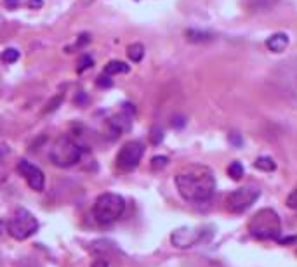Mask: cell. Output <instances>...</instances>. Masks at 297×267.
<instances>
[{"label": "cell", "mask_w": 297, "mask_h": 267, "mask_svg": "<svg viewBox=\"0 0 297 267\" xmlns=\"http://www.w3.org/2000/svg\"><path fill=\"white\" fill-rule=\"evenodd\" d=\"M176 188L190 203L209 201L215 189L214 173L205 165H190L176 173Z\"/></svg>", "instance_id": "obj_1"}, {"label": "cell", "mask_w": 297, "mask_h": 267, "mask_svg": "<svg viewBox=\"0 0 297 267\" xmlns=\"http://www.w3.org/2000/svg\"><path fill=\"white\" fill-rule=\"evenodd\" d=\"M249 232L252 238L261 241L278 240L282 232V222L278 214L273 209H261L249 220Z\"/></svg>", "instance_id": "obj_2"}, {"label": "cell", "mask_w": 297, "mask_h": 267, "mask_svg": "<svg viewBox=\"0 0 297 267\" xmlns=\"http://www.w3.org/2000/svg\"><path fill=\"white\" fill-rule=\"evenodd\" d=\"M125 212V200L120 194L115 193H103L96 198L94 206H92V215H94L96 222L101 226H110V224L117 222Z\"/></svg>", "instance_id": "obj_3"}, {"label": "cell", "mask_w": 297, "mask_h": 267, "mask_svg": "<svg viewBox=\"0 0 297 267\" xmlns=\"http://www.w3.org/2000/svg\"><path fill=\"white\" fill-rule=\"evenodd\" d=\"M80 158H82V147L70 137H59L49 150L50 163L59 168L75 167Z\"/></svg>", "instance_id": "obj_4"}, {"label": "cell", "mask_w": 297, "mask_h": 267, "mask_svg": "<svg viewBox=\"0 0 297 267\" xmlns=\"http://www.w3.org/2000/svg\"><path fill=\"white\" fill-rule=\"evenodd\" d=\"M39 229V220L33 217V214H30L28 210L19 209L12 215V219L7 224V231L9 236L18 241L28 240L30 236H33Z\"/></svg>", "instance_id": "obj_5"}, {"label": "cell", "mask_w": 297, "mask_h": 267, "mask_svg": "<svg viewBox=\"0 0 297 267\" xmlns=\"http://www.w3.org/2000/svg\"><path fill=\"white\" fill-rule=\"evenodd\" d=\"M261 196V189L256 186H244V188L235 189L226 196V209L231 214H244L247 212L257 198Z\"/></svg>", "instance_id": "obj_6"}, {"label": "cell", "mask_w": 297, "mask_h": 267, "mask_svg": "<svg viewBox=\"0 0 297 267\" xmlns=\"http://www.w3.org/2000/svg\"><path fill=\"white\" fill-rule=\"evenodd\" d=\"M144 155V144L141 141H129L125 142L124 146L120 147V151H118L117 155V167L120 168V170H134L136 167L139 165Z\"/></svg>", "instance_id": "obj_7"}, {"label": "cell", "mask_w": 297, "mask_h": 267, "mask_svg": "<svg viewBox=\"0 0 297 267\" xmlns=\"http://www.w3.org/2000/svg\"><path fill=\"white\" fill-rule=\"evenodd\" d=\"M171 241L176 248H192L203 241V231L202 229H192V227H179L171 234Z\"/></svg>", "instance_id": "obj_8"}, {"label": "cell", "mask_w": 297, "mask_h": 267, "mask_svg": "<svg viewBox=\"0 0 297 267\" xmlns=\"http://www.w3.org/2000/svg\"><path fill=\"white\" fill-rule=\"evenodd\" d=\"M18 172L24 181L28 182V186L33 191H44L45 188V175L37 165L26 162V160H21L18 163Z\"/></svg>", "instance_id": "obj_9"}, {"label": "cell", "mask_w": 297, "mask_h": 267, "mask_svg": "<svg viewBox=\"0 0 297 267\" xmlns=\"http://www.w3.org/2000/svg\"><path fill=\"white\" fill-rule=\"evenodd\" d=\"M280 4V0H244V7L249 12H269Z\"/></svg>", "instance_id": "obj_10"}, {"label": "cell", "mask_w": 297, "mask_h": 267, "mask_svg": "<svg viewBox=\"0 0 297 267\" xmlns=\"http://www.w3.org/2000/svg\"><path fill=\"white\" fill-rule=\"evenodd\" d=\"M288 42L290 40H288L287 33H275V35H271L268 40H266V47H268L271 52L280 54L288 47Z\"/></svg>", "instance_id": "obj_11"}, {"label": "cell", "mask_w": 297, "mask_h": 267, "mask_svg": "<svg viewBox=\"0 0 297 267\" xmlns=\"http://www.w3.org/2000/svg\"><path fill=\"white\" fill-rule=\"evenodd\" d=\"M129 71H130V66L124 61H110L108 65L104 66V73L110 76L118 75V73H129Z\"/></svg>", "instance_id": "obj_12"}, {"label": "cell", "mask_w": 297, "mask_h": 267, "mask_svg": "<svg viewBox=\"0 0 297 267\" xmlns=\"http://www.w3.org/2000/svg\"><path fill=\"white\" fill-rule=\"evenodd\" d=\"M186 38H188L190 42H195V44H200V42L212 40L214 35L207 32H200V29H188V32H186Z\"/></svg>", "instance_id": "obj_13"}, {"label": "cell", "mask_w": 297, "mask_h": 267, "mask_svg": "<svg viewBox=\"0 0 297 267\" xmlns=\"http://www.w3.org/2000/svg\"><path fill=\"white\" fill-rule=\"evenodd\" d=\"M127 56L132 63H139L143 61L144 57V45L139 44V42H136V44H130L129 49H127Z\"/></svg>", "instance_id": "obj_14"}, {"label": "cell", "mask_w": 297, "mask_h": 267, "mask_svg": "<svg viewBox=\"0 0 297 267\" xmlns=\"http://www.w3.org/2000/svg\"><path fill=\"white\" fill-rule=\"evenodd\" d=\"M254 167L262 172H273L277 168V163H275V160L271 156H261V158H257L254 162Z\"/></svg>", "instance_id": "obj_15"}, {"label": "cell", "mask_w": 297, "mask_h": 267, "mask_svg": "<svg viewBox=\"0 0 297 267\" xmlns=\"http://www.w3.org/2000/svg\"><path fill=\"white\" fill-rule=\"evenodd\" d=\"M228 175H230L233 181H240L241 177H244V165L240 162L230 163V167H228Z\"/></svg>", "instance_id": "obj_16"}, {"label": "cell", "mask_w": 297, "mask_h": 267, "mask_svg": "<svg viewBox=\"0 0 297 267\" xmlns=\"http://www.w3.org/2000/svg\"><path fill=\"white\" fill-rule=\"evenodd\" d=\"M0 59H2L4 63H7V65H14V63L19 59V50L14 49V47L6 49L2 52V56H0Z\"/></svg>", "instance_id": "obj_17"}, {"label": "cell", "mask_w": 297, "mask_h": 267, "mask_svg": "<svg viewBox=\"0 0 297 267\" xmlns=\"http://www.w3.org/2000/svg\"><path fill=\"white\" fill-rule=\"evenodd\" d=\"M167 163H169V158H167V156H155V158L151 160V168L158 170V168L167 167Z\"/></svg>", "instance_id": "obj_18"}, {"label": "cell", "mask_w": 297, "mask_h": 267, "mask_svg": "<svg viewBox=\"0 0 297 267\" xmlns=\"http://www.w3.org/2000/svg\"><path fill=\"white\" fill-rule=\"evenodd\" d=\"M150 141L153 144H160L164 141V130L158 129V127H155V129H151V135H150Z\"/></svg>", "instance_id": "obj_19"}, {"label": "cell", "mask_w": 297, "mask_h": 267, "mask_svg": "<svg viewBox=\"0 0 297 267\" xmlns=\"http://www.w3.org/2000/svg\"><path fill=\"white\" fill-rule=\"evenodd\" d=\"M92 65H94V61H92V57L91 56H84L82 59H80V63H78V73H82L84 70H89Z\"/></svg>", "instance_id": "obj_20"}, {"label": "cell", "mask_w": 297, "mask_h": 267, "mask_svg": "<svg viewBox=\"0 0 297 267\" xmlns=\"http://www.w3.org/2000/svg\"><path fill=\"white\" fill-rule=\"evenodd\" d=\"M97 85L99 87H112L113 85V80H112V76L110 75H106V73H103L97 78Z\"/></svg>", "instance_id": "obj_21"}, {"label": "cell", "mask_w": 297, "mask_h": 267, "mask_svg": "<svg viewBox=\"0 0 297 267\" xmlns=\"http://www.w3.org/2000/svg\"><path fill=\"white\" fill-rule=\"evenodd\" d=\"M287 206H288V209H292V210H297V189H294L290 194H288Z\"/></svg>", "instance_id": "obj_22"}, {"label": "cell", "mask_w": 297, "mask_h": 267, "mask_svg": "<svg viewBox=\"0 0 297 267\" xmlns=\"http://www.w3.org/2000/svg\"><path fill=\"white\" fill-rule=\"evenodd\" d=\"M21 4H24V6H28L30 9H39L42 7V0H21Z\"/></svg>", "instance_id": "obj_23"}, {"label": "cell", "mask_w": 297, "mask_h": 267, "mask_svg": "<svg viewBox=\"0 0 297 267\" xmlns=\"http://www.w3.org/2000/svg\"><path fill=\"white\" fill-rule=\"evenodd\" d=\"M184 124H186V120L182 116H176L172 120V125L176 127V129H181V127H184Z\"/></svg>", "instance_id": "obj_24"}, {"label": "cell", "mask_w": 297, "mask_h": 267, "mask_svg": "<svg viewBox=\"0 0 297 267\" xmlns=\"http://www.w3.org/2000/svg\"><path fill=\"white\" fill-rule=\"evenodd\" d=\"M230 141L235 144L236 147L241 146V139H240V135L238 134H230Z\"/></svg>", "instance_id": "obj_25"}, {"label": "cell", "mask_w": 297, "mask_h": 267, "mask_svg": "<svg viewBox=\"0 0 297 267\" xmlns=\"http://www.w3.org/2000/svg\"><path fill=\"white\" fill-rule=\"evenodd\" d=\"M21 4V0H6V6L9 7V9H16Z\"/></svg>", "instance_id": "obj_26"}, {"label": "cell", "mask_w": 297, "mask_h": 267, "mask_svg": "<svg viewBox=\"0 0 297 267\" xmlns=\"http://www.w3.org/2000/svg\"><path fill=\"white\" fill-rule=\"evenodd\" d=\"M92 267H108V264H106V262L103 260V258H97V260L94 262V264H92Z\"/></svg>", "instance_id": "obj_27"}, {"label": "cell", "mask_w": 297, "mask_h": 267, "mask_svg": "<svg viewBox=\"0 0 297 267\" xmlns=\"http://www.w3.org/2000/svg\"><path fill=\"white\" fill-rule=\"evenodd\" d=\"M292 241H297V236H294V238H285V240H280V245H287V243H292Z\"/></svg>", "instance_id": "obj_28"}]
</instances>
